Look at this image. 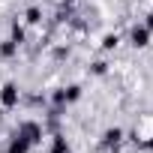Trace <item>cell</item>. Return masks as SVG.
Masks as SVG:
<instances>
[{
    "label": "cell",
    "instance_id": "obj_2",
    "mask_svg": "<svg viewBox=\"0 0 153 153\" xmlns=\"http://www.w3.org/2000/svg\"><path fill=\"white\" fill-rule=\"evenodd\" d=\"M18 135H21V138H27V141L36 147V144H39V138H42V126H39V123H21V126H18Z\"/></svg>",
    "mask_w": 153,
    "mask_h": 153
},
{
    "label": "cell",
    "instance_id": "obj_7",
    "mask_svg": "<svg viewBox=\"0 0 153 153\" xmlns=\"http://www.w3.org/2000/svg\"><path fill=\"white\" fill-rule=\"evenodd\" d=\"M144 27H147V30H150V33H153V12H150V15H147V24H144Z\"/></svg>",
    "mask_w": 153,
    "mask_h": 153
},
{
    "label": "cell",
    "instance_id": "obj_4",
    "mask_svg": "<svg viewBox=\"0 0 153 153\" xmlns=\"http://www.w3.org/2000/svg\"><path fill=\"white\" fill-rule=\"evenodd\" d=\"M147 39H150V30H147L144 24L132 30V45H135V48H144V45H147Z\"/></svg>",
    "mask_w": 153,
    "mask_h": 153
},
{
    "label": "cell",
    "instance_id": "obj_6",
    "mask_svg": "<svg viewBox=\"0 0 153 153\" xmlns=\"http://www.w3.org/2000/svg\"><path fill=\"white\" fill-rule=\"evenodd\" d=\"M66 150H69V147H66V141H63V138H57V144H54V150H51V153H66Z\"/></svg>",
    "mask_w": 153,
    "mask_h": 153
},
{
    "label": "cell",
    "instance_id": "obj_3",
    "mask_svg": "<svg viewBox=\"0 0 153 153\" xmlns=\"http://www.w3.org/2000/svg\"><path fill=\"white\" fill-rule=\"evenodd\" d=\"M30 147H33V144H30L27 138H21L18 132H15L12 141H9V153H30Z\"/></svg>",
    "mask_w": 153,
    "mask_h": 153
},
{
    "label": "cell",
    "instance_id": "obj_1",
    "mask_svg": "<svg viewBox=\"0 0 153 153\" xmlns=\"http://www.w3.org/2000/svg\"><path fill=\"white\" fill-rule=\"evenodd\" d=\"M18 96H21L18 93V84L9 81V84H3V90H0V105H3V108H15L18 105Z\"/></svg>",
    "mask_w": 153,
    "mask_h": 153
},
{
    "label": "cell",
    "instance_id": "obj_5",
    "mask_svg": "<svg viewBox=\"0 0 153 153\" xmlns=\"http://www.w3.org/2000/svg\"><path fill=\"white\" fill-rule=\"evenodd\" d=\"M120 141V129H108L105 132V144H117Z\"/></svg>",
    "mask_w": 153,
    "mask_h": 153
}]
</instances>
